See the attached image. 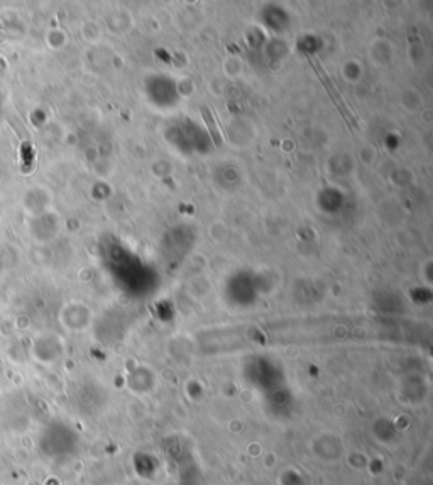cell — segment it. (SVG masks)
Listing matches in <instances>:
<instances>
[{
    "label": "cell",
    "mask_w": 433,
    "mask_h": 485,
    "mask_svg": "<svg viewBox=\"0 0 433 485\" xmlns=\"http://www.w3.org/2000/svg\"><path fill=\"white\" fill-rule=\"evenodd\" d=\"M308 60H310V63H312V67L315 68V73L319 75V78H320V82L323 84V87H325V91L328 92V95L332 97V100H334V104L337 106V109L341 110V114H342V117H344L345 122L349 124V128H356V117H354V114L351 113V110L347 109V106H345V100L342 99V95H341V92L335 88V85H334V82L330 80V77H328V73H327V70L320 64V61L315 58V56H312V55H308Z\"/></svg>",
    "instance_id": "6da1fadb"
},
{
    "label": "cell",
    "mask_w": 433,
    "mask_h": 485,
    "mask_svg": "<svg viewBox=\"0 0 433 485\" xmlns=\"http://www.w3.org/2000/svg\"><path fill=\"white\" fill-rule=\"evenodd\" d=\"M200 113H201V117H203V121L207 122L208 132H210V136H212V139H214L215 145L216 146L222 145V132H220V128L216 126V122L214 121V116H212L210 110H208L207 107H201Z\"/></svg>",
    "instance_id": "7a4b0ae2"
}]
</instances>
